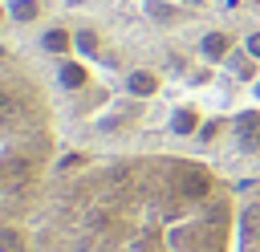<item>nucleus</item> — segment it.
Wrapping results in <instances>:
<instances>
[{
	"mask_svg": "<svg viewBox=\"0 0 260 252\" xmlns=\"http://www.w3.org/2000/svg\"><path fill=\"white\" fill-rule=\"evenodd\" d=\"M236 252H260V175L240 183V240Z\"/></svg>",
	"mask_w": 260,
	"mask_h": 252,
	"instance_id": "obj_3",
	"label": "nucleus"
},
{
	"mask_svg": "<svg viewBox=\"0 0 260 252\" xmlns=\"http://www.w3.org/2000/svg\"><path fill=\"white\" fill-rule=\"evenodd\" d=\"M65 126L32 61L0 53V252H41V219L65 163Z\"/></svg>",
	"mask_w": 260,
	"mask_h": 252,
	"instance_id": "obj_2",
	"label": "nucleus"
},
{
	"mask_svg": "<svg viewBox=\"0 0 260 252\" xmlns=\"http://www.w3.org/2000/svg\"><path fill=\"white\" fill-rule=\"evenodd\" d=\"M240 183L179 146L69 150L41 252H236Z\"/></svg>",
	"mask_w": 260,
	"mask_h": 252,
	"instance_id": "obj_1",
	"label": "nucleus"
}]
</instances>
